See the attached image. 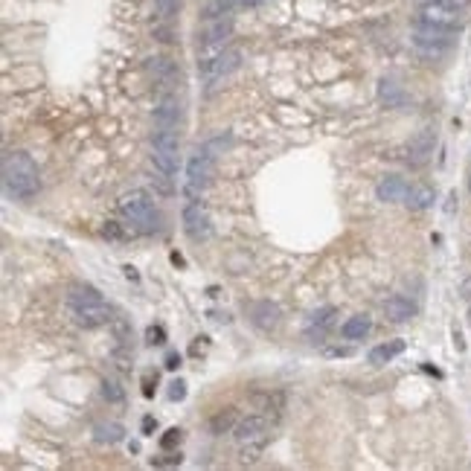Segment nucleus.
Instances as JSON below:
<instances>
[{"label": "nucleus", "instance_id": "7ed1b4c3", "mask_svg": "<svg viewBox=\"0 0 471 471\" xmlns=\"http://www.w3.org/2000/svg\"><path fill=\"white\" fill-rule=\"evenodd\" d=\"M465 9H468V0H422L416 9V20L460 32Z\"/></svg>", "mask_w": 471, "mask_h": 471}, {"label": "nucleus", "instance_id": "1a4fd4ad", "mask_svg": "<svg viewBox=\"0 0 471 471\" xmlns=\"http://www.w3.org/2000/svg\"><path fill=\"white\" fill-rule=\"evenodd\" d=\"M239 61H242V53L239 50H230V47H227V50H221L219 56L198 61V73H201L204 82H216V79L233 73V70L239 67Z\"/></svg>", "mask_w": 471, "mask_h": 471}, {"label": "nucleus", "instance_id": "f03ea898", "mask_svg": "<svg viewBox=\"0 0 471 471\" xmlns=\"http://www.w3.org/2000/svg\"><path fill=\"white\" fill-rule=\"evenodd\" d=\"M116 209H120V216H126L137 233H157L160 230V213L157 207L152 201V195L146 190H134V192H126L120 198V204H116Z\"/></svg>", "mask_w": 471, "mask_h": 471}, {"label": "nucleus", "instance_id": "2eb2a0df", "mask_svg": "<svg viewBox=\"0 0 471 471\" xmlns=\"http://www.w3.org/2000/svg\"><path fill=\"white\" fill-rule=\"evenodd\" d=\"M178 120H181V102L175 97H163L160 105L154 108V123L163 128H178Z\"/></svg>", "mask_w": 471, "mask_h": 471}, {"label": "nucleus", "instance_id": "393cba45", "mask_svg": "<svg viewBox=\"0 0 471 471\" xmlns=\"http://www.w3.org/2000/svg\"><path fill=\"white\" fill-rule=\"evenodd\" d=\"M233 422H236V410H233V408L221 410V413L213 419V434H224V431H230Z\"/></svg>", "mask_w": 471, "mask_h": 471}, {"label": "nucleus", "instance_id": "473e14b6", "mask_svg": "<svg viewBox=\"0 0 471 471\" xmlns=\"http://www.w3.org/2000/svg\"><path fill=\"white\" fill-rule=\"evenodd\" d=\"M468 317H471V312H468Z\"/></svg>", "mask_w": 471, "mask_h": 471}, {"label": "nucleus", "instance_id": "a211bd4d", "mask_svg": "<svg viewBox=\"0 0 471 471\" xmlns=\"http://www.w3.org/2000/svg\"><path fill=\"white\" fill-rule=\"evenodd\" d=\"M250 317H253V323L259 329H265V332L279 326V309H276V305H271V302H253L250 305Z\"/></svg>", "mask_w": 471, "mask_h": 471}, {"label": "nucleus", "instance_id": "423d86ee", "mask_svg": "<svg viewBox=\"0 0 471 471\" xmlns=\"http://www.w3.org/2000/svg\"><path fill=\"white\" fill-rule=\"evenodd\" d=\"M178 152H181V140L175 128H163L157 126L154 137H152V166L157 172L175 175L178 172Z\"/></svg>", "mask_w": 471, "mask_h": 471}, {"label": "nucleus", "instance_id": "aec40b11", "mask_svg": "<svg viewBox=\"0 0 471 471\" xmlns=\"http://www.w3.org/2000/svg\"><path fill=\"white\" fill-rule=\"evenodd\" d=\"M369 329H372V320L367 314H355V317H349L343 326H341V335L346 341H364L369 335Z\"/></svg>", "mask_w": 471, "mask_h": 471}, {"label": "nucleus", "instance_id": "4468645a", "mask_svg": "<svg viewBox=\"0 0 471 471\" xmlns=\"http://www.w3.org/2000/svg\"><path fill=\"white\" fill-rule=\"evenodd\" d=\"M436 201V190L431 183H413L410 186V192L405 198V204L413 209V213H422V209H431Z\"/></svg>", "mask_w": 471, "mask_h": 471}, {"label": "nucleus", "instance_id": "9d476101", "mask_svg": "<svg viewBox=\"0 0 471 471\" xmlns=\"http://www.w3.org/2000/svg\"><path fill=\"white\" fill-rule=\"evenodd\" d=\"M434 149H436V131L434 128H422L410 137L408 143V160L413 166H425V163L434 157Z\"/></svg>", "mask_w": 471, "mask_h": 471}, {"label": "nucleus", "instance_id": "f8f14e48", "mask_svg": "<svg viewBox=\"0 0 471 471\" xmlns=\"http://www.w3.org/2000/svg\"><path fill=\"white\" fill-rule=\"evenodd\" d=\"M408 192H410V183H408L402 175H387L379 186H375V195H379V201H384V204L405 201Z\"/></svg>", "mask_w": 471, "mask_h": 471}, {"label": "nucleus", "instance_id": "0eeeda50", "mask_svg": "<svg viewBox=\"0 0 471 471\" xmlns=\"http://www.w3.org/2000/svg\"><path fill=\"white\" fill-rule=\"evenodd\" d=\"M233 436L239 442V448L245 451V457L250 454V460H253V454L262 451L268 442V419L265 416H245L236 422Z\"/></svg>", "mask_w": 471, "mask_h": 471}, {"label": "nucleus", "instance_id": "7c9ffc66", "mask_svg": "<svg viewBox=\"0 0 471 471\" xmlns=\"http://www.w3.org/2000/svg\"><path fill=\"white\" fill-rule=\"evenodd\" d=\"M181 367V355H175V352H172V355L166 358V369H178Z\"/></svg>", "mask_w": 471, "mask_h": 471}, {"label": "nucleus", "instance_id": "f257e3e1", "mask_svg": "<svg viewBox=\"0 0 471 471\" xmlns=\"http://www.w3.org/2000/svg\"><path fill=\"white\" fill-rule=\"evenodd\" d=\"M4 186L18 201H32L41 190V175L27 152H6L4 157Z\"/></svg>", "mask_w": 471, "mask_h": 471}, {"label": "nucleus", "instance_id": "c85d7f7f", "mask_svg": "<svg viewBox=\"0 0 471 471\" xmlns=\"http://www.w3.org/2000/svg\"><path fill=\"white\" fill-rule=\"evenodd\" d=\"M169 398H172V402H183V398H186V381L175 379V381L169 384Z\"/></svg>", "mask_w": 471, "mask_h": 471}, {"label": "nucleus", "instance_id": "a878e982", "mask_svg": "<svg viewBox=\"0 0 471 471\" xmlns=\"http://www.w3.org/2000/svg\"><path fill=\"white\" fill-rule=\"evenodd\" d=\"M146 341L152 346H163V343H166V329H163V326H149L146 329Z\"/></svg>", "mask_w": 471, "mask_h": 471}, {"label": "nucleus", "instance_id": "b1692460", "mask_svg": "<svg viewBox=\"0 0 471 471\" xmlns=\"http://www.w3.org/2000/svg\"><path fill=\"white\" fill-rule=\"evenodd\" d=\"M102 396L108 398V402H114V405H120V402H123V398H126L123 387H120V384H116L114 379H105V381H102Z\"/></svg>", "mask_w": 471, "mask_h": 471}, {"label": "nucleus", "instance_id": "6e6552de", "mask_svg": "<svg viewBox=\"0 0 471 471\" xmlns=\"http://www.w3.org/2000/svg\"><path fill=\"white\" fill-rule=\"evenodd\" d=\"M183 233L190 236L192 242H207L209 236H213V221H209V213H207V207L201 201H190L183 207Z\"/></svg>", "mask_w": 471, "mask_h": 471}, {"label": "nucleus", "instance_id": "9b49d317", "mask_svg": "<svg viewBox=\"0 0 471 471\" xmlns=\"http://www.w3.org/2000/svg\"><path fill=\"white\" fill-rule=\"evenodd\" d=\"M73 312V320L82 326V329H99L105 323H111V309L108 302H90V305H79V309H70Z\"/></svg>", "mask_w": 471, "mask_h": 471}, {"label": "nucleus", "instance_id": "f3484780", "mask_svg": "<svg viewBox=\"0 0 471 471\" xmlns=\"http://www.w3.org/2000/svg\"><path fill=\"white\" fill-rule=\"evenodd\" d=\"M405 352V341H387V343H379L375 349H369V364L372 367H384L390 364L393 358H398Z\"/></svg>", "mask_w": 471, "mask_h": 471}, {"label": "nucleus", "instance_id": "bb28decb", "mask_svg": "<svg viewBox=\"0 0 471 471\" xmlns=\"http://www.w3.org/2000/svg\"><path fill=\"white\" fill-rule=\"evenodd\" d=\"M178 442H181V431H178V428H169L166 434L160 436V448H163V451H172Z\"/></svg>", "mask_w": 471, "mask_h": 471}, {"label": "nucleus", "instance_id": "dca6fc26", "mask_svg": "<svg viewBox=\"0 0 471 471\" xmlns=\"http://www.w3.org/2000/svg\"><path fill=\"white\" fill-rule=\"evenodd\" d=\"M335 314H338L335 305H323L320 312H314V317H312V323H309V338H312V341L326 338V332L335 326Z\"/></svg>", "mask_w": 471, "mask_h": 471}, {"label": "nucleus", "instance_id": "72a5a7b5", "mask_svg": "<svg viewBox=\"0 0 471 471\" xmlns=\"http://www.w3.org/2000/svg\"><path fill=\"white\" fill-rule=\"evenodd\" d=\"M419 4H422V0H419Z\"/></svg>", "mask_w": 471, "mask_h": 471}, {"label": "nucleus", "instance_id": "ddd939ff", "mask_svg": "<svg viewBox=\"0 0 471 471\" xmlns=\"http://www.w3.org/2000/svg\"><path fill=\"white\" fill-rule=\"evenodd\" d=\"M384 314L393 323H408L416 314V302L410 297H405V294H393V297L384 300Z\"/></svg>", "mask_w": 471, "mask_h": 471}, {"label": "nucleus", "instance_id": "6ab92c4d", "mask_svg": "<svg viewBox=\"0 0 471 471\" xmlns=\"http://www.w3.org/2000/svg\"><path fill=\"white\" fill-rule=\"evenodd\" d=\"M102 300L105 297L93 286H85V282H76V286L67 291V305H70V309H79V305H90V302H102Z\"/></svg>", "mask_w": 471, "mask_h": 471}, {"label": "nucleus", "instance_id": "4be33fe9", "mask_svg": "<svg viewBox=\"0 0 471 471\" xmlns=\"http://www.w3.org/2000/svg\"><path fill=\"white\" fill-rule=\"evenodd\" d=\"M379 93H381V99H384L387 105H402V102H405V93L398 90V85L390 82V79L381 82V90H379Z\"/></svg>", "mask_w": 471, "mask_h": 471}, {"label": "nucleus", "instance_id": "20e7f679", "mask_svg": "<svg viewBox=\"0 0 471 471\" xmlns=\"http://www.w3.org/2000/svg\"><path fill=\"white\" fill-rule=\"evenodd\" d=\"M413 44H416V50H422L425 56H445L457 47V32L416 20L413 23Z\"/></svg>", "mask_w": 471, "mask_h": 471}, {"label": "nucleus", "instance_id": "412c9836", "mask_svg": "<svg viewBox=\"0 0 471 471\" xmlns=\"http://www.w3.org/2000/svg\"><path fill=\"white\" fill-rule=\"evenodd\" d=\"M102 233L108 236L111 242H126V239H131V236H137V227H126L120 221H105Z\"/></svg>", "mask_w": 471, "mask_h": 471}, {"label": "nucleus", "instance_id": "39448f33", "mask_svg": "<svg viewBox=\"0 0 471 471\" xmlns=\"http://www.w3.org/2000/svg\"><path fill=\"white\" fill-rule=\"evenodd\" d=\"M213 175H216V154L213 149H201L190 157L186 163V198H198L209 183H213Z\"/></svg>", "mask_w": 471, "mask_h": 471}, {"label": "nucleus", "instance_id": "5701e85b", "mask_svg": "<svg viewBox=\"0 0 471 471\" xmlns=\"http://www.w3.org/2000/svg\"><path fill=\"white\" fill-rule=\"evenodd\" d=\"M123 434H126L123 425H116V422H111V425H99L97 428V442H111L114 445V442L123 439Z\"/></svg>", "mask_w": 471, "mask_h": 471}, {"label": "nucleus", "instance_id": "c756f323", "mask_svg": "<svg viewBox=\"0 0 471 471\" xmlns=\"http://www.w3.org/2000/svg\"><path fill=\"white\" fill-rule=\"evenodd\" d=\"M154 428H157V422H154L152 416H143V434H146V436H152V431H154Z\"/></svg>", "mask_w": 471, "mask_h": 471}, {"label": "nucleus", "instance_id": "cd10ccee", "mask_svg": "<svg viewBox=\"0 0 471 471\" xmlns=\"http://www.w3.org/2000/svg\"><path fill=\"white\" fill-rule=\"evenodd\" d=\"M154 4H157V12L163 18H172L178 12V6H181V0H154Z\"/></svg>", "mask_w": 471, "mask_h": 471}, {"label": "nucleus", "instance_id": "2f4dec72", "mask_svg": "<svg viewBox=\"0 0 471 471\" xmlns=\"http://www.w3.org/2000/svg\"><path fill=\"white\" fill-rule=\"evenodd\" d=\"M468 190H471V178H468Z\"/></svg>", "mask_w": 471, "mask_h": 471}]
</instances>
